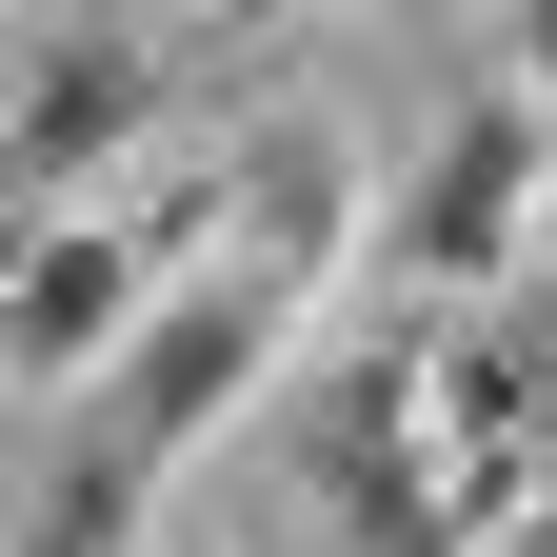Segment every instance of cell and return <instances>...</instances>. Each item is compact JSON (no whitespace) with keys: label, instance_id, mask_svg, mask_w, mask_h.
<instances>
[{"label":"cell","instance_id":"6da1fadb","mask_svg":"<svg viewBox=\"0 0 557 557\" xmlns=\"http://www.w3.org/2000/svg\"><path fill=\"white\" fill-rule=\"evenodd\" d=\"M338 239H359V160H338L319 120H278L239 199H220V259H180L160 299L120 319V359L40 418L21 458V537L0 557H139V518H160V478L220 438V418L299 359V319L338 299Z\"/></svg>","mask_w":557,"mask_h":557},{"label":"cell","instance_id":"7a4b0ae2","mask_svg":"<svg viewBox=\"0 0 557 557\" xmlns=\"http://www.w3.org/2000/svg\"><path fill=\"white\" fill-rule=\"evenodd\" d=\"M418 438H438L458 537L557 498V259H498L478 319H418Z\"/></svg>","mask_w":557,"mask_h":557},{"label":"cell","instance_id":"3957f363","mask_svg":"<svg viewBox=\"0 0 557 557\" xmlns=\"http://www.w3.org/2000/svg\"><path fill=\"white\" fill-rule=\"evenodd\" d=\"M278 458L319 478L338 557H478V537H458V498H438V438H418V319H398V299L338 319V359L278 398Z\"/></svg>","mask_w":557,"mask_h":557},{"label":"cell","instance_id":"277c9868","mask_svg":"<svg viewBox=\"0 0 557 557\" xmlns=\"http://www.w3.org/2000/svg\"><path fill=\"white\" fill-rule=\"evenodd\" d=\"M518 239H537V100L478 81V100L438 120V160H418V199L379 220V278H398V299H478Z\"/></svg>","mask_w":557,"mask_h":557},{"label":"cell","instance_id":"5b68a950","mask_svg":"<svg viewBox=\"0 0 557 557\" xmlns=\"http://www.w3.org/2000/svg\"><path fill=\"white\" fill-rule=\"evenodd\" d=\"M160 100H180V60L139 40L120 0H100V21H60V40L21 60V120H0V199H81V180H100Z\"/></svg>","mask_w":557,"mask_h":557},{"label":"cell","instance_id":"8992f818","mask_svg":"<svg viewBox=\"0 0 557 557\" xmlns=\"http://www.w3.org/2000/svg\"><path fill=\"white\" fill-rule=\"evenodd\" d=\"M160 239H139V199H120V220H81V239H21V278H0V359H21V379H100L120 359V319L139 299H160Z\"/></svg>","mask_w":557,"mask_h":557},{"label":"cell","instance_id":"52a82bcc","mask_svg":"<svg viewBox=\"0 0 557 557\" xmlns=\"http://www.w3.org/2000/svg\"><path fill=\"white\" fill-rule=\"evenodd\" d=\"M299 21H359V0H220V40H299Z\"/></svg>","mask_w":557,"mask_h":557},{"label":"cell","instance_id":"ba28073f","mask_svg":"<svg viewBox=\"0 0 557 557\" xmlns=\"http://www.w3.org/2000/svg\"><path fill=\"white\" fill-rule=\"evenodd\" d=\"M21 458H40V418H0V537H21Z\"/></svg>","mask_w":557,"mask_h":557},{"label":"cell","instance_id":"9c48e42d","mask_svg":"<svg viewBox=\"0 0 557 557\" xmlns=\"http://www.w3.org/2000/svg\"><path fill=\"white\" fill-rule=\"evenodd\" d=\"M498 557H557V498H518V518H498Z\"/></svg>","mask_w":557,"mask_h":557},{"label":"cell","instance_id":"30bf717a","mask_svg":"<svg viewBox=\"0 0 557 557\" xmlns=\"http://www.w3.org/2000/svg\"><path fill=\"white\" fill-rule=\"evenodd\" d=\"M21 239H40V199H0V278H21Z\"/></svg>","mask_w":557,"mask_h":557},{"label":"cell","instance_id":"8fae6325","mask_svg":"<svg viewBox=\"0 0 557 557\" xmlns=\"http://www.w3.org/2000/svg\"><path fill=\"white\" fill-rule=\"evenodd\" d=\"M518 21H537V60H557V0H518Z\"/></svg>","mask_w":557,"mask_h":557},{"label":"cell","instance_id":"7c38bea8","mask_svg":"<svg viewBox=\"0 0 557 557\" xmlns=\"http://www.w3.org/2000/svg\"><path fill=\"white\" fill-rule=\"evenodd\" d=\"M537 180H557V120H537Z\"/></svg>","mask_w":557,"mask_h":557}]
</instances>
